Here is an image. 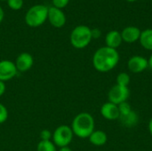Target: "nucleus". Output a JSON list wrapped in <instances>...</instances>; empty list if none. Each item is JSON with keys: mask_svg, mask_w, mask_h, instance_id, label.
Wrapping results in <instances>:
<instances>
[{"mask_svg": "<svg viewBox=\"0 0 152 151\" xmlns=\"http://www.w3.org/2000/svg\"><path fill=\"white\" fill-rule=\"evenodd\" d=\"M127 2H134V1H136V0H126Z\"/></svg>", "mask_w": 152, "mask_h": 151, "instance_id": "c756f323", "label": "nucleus"}, {"mask_svg": "<svg viewBox=\"0 0 152 151\" xmlns=\"http://www.w3.org/2000/svg\"><path fill=\"white\" fill-rule=\"evenodd\" d=\"M52 138H53V133L49 130L45 129V130L41 131V133H40V141H51Z\"/></svg>", "mask_w": 152, "mask_h": 151, "instance_id": "5701e85b", "label": "nucleus"}, {"mask_svg": "<svg viewBox=\"0 0 152 151\" xmlns=\"http://www.w3.org/2000/svg\"><path fill=\"white\" fill-rule=\"evenodd\" d=\"M8 6L12 10H20L23 5V0H7Z\"/></svg>", "mask_w": 152, "mask_h": 151, "instance_id": "aec40b11", "label": "nucleus"}, {"mask_svg": "<svg viewBox=\"0 0 152 151\" xmlns=\"http://www.w3.org/2000/svg\"><path fill=\"white\" fill-rule=\"evenodd\" d=\"M5 90H6V87H5V84H4V82L0 81V97L4 93Z\"/></svg>", "mask_w": 152, "mask_h": 151, "instance_id": "393cba45", "label": "nucleus"}, {"mask_svg": "<svg viewBox=\"0 0 152 151\" xmlns=\"http://www.w3.org/2000/svg\"><path fill=\"white\" fill-rule=\"evenodd\" d=\"M47 20L50 21V23L57 28H62L66 23V16L64 12L54 6L48 7V16Z\"/></svg>", "mask_w": 152, "mask_h": 151, "instance_id": "1a4fd4ad", "label": "nucleus"}, {"mask_svg": "<svg viewBox=\"0 0 152 151\" xmlns=\"http://www.w3.org/2000/svg\"><path fill=\"white\" fill-rule=\"evenodd\" d=\"M123 42L121 32L118 30H110L107 33L105 36V43L106 46L110 47L112 49H118Z\"/></svg>", "mask_w": 152, "mask_h": 151, "instance_id": "ddd939ff", "label": "nucleus"}, {"mask_svg": "<svg viewBox=\"0 0 152 151\" xmlns=\"http://www.w3.org/2000/svg\"><path fill=\"white\" fill-rule=\"evenodd\" d=\"M94 126L95 123L93 116L87 112H81L74 117L71 129L74 135L81 139H86L94 131Z\"/></svg>", "mask_w": 152, "mask_h": 151, "instance_id": "f03ea898", "label": "nucleus"}, {"mask_svg": "<svg viewBox=\"0 0 152 151\" xmlns=\"http://www.w3.org/2000/svg\"><path fill=\"white\" fill-rule=\"evenodd\" d=\"M69 2V0H53V6L61 10L62 8H65L68 5Z\"/></svg>", "mask_w": 152, "mask_h": 151, "instance_id": "4be33fe9", "label": "nucleus"}, {"mask_svg": "<svg viewBox=\"0 0 152 151\" xmlns=\"http://www.w3.org/2000/svg\"><path fill=\"white\" fill-rule=\"evenodd\" d=\"M130 96V90L128 87L121 86L118 85H114L108 93L109 101L119 105L122 102L127 101Z\"/></svg>", "mask_w": 152, "mask_h": 151, "instance_id": "423d86ee", "label": "nucleus"}, {"mask_svg": "<svg viewBox=\"0 0 152 151\" xmlns=\"http://www.w3.org/2000/svg\"><path fill=\"white\" fill-rule=\"evenodd\" d=\"M18 73L15 63L12 61L4 60L0 61V81L6 82L12 79Z\"/></svg>", "mask_w": 152, "mask_h": 151, "instance_id": "0eeeda50", "label": "nucleus"}, {"mask_svg": "<svg viewBox=\"0 0 152 151\" xmlns=\"http://www.w3.org/2000/svg\"><path fill=\"white\" fill-rule=\"evenodd\" d=\"M100 112H101V115L102 116V117H104L107 120H110V121L118 119L119 116H120L118 106L110 101L104 103L101 107Z\"/></svg>", "mask_w": 152, "mask_h": 151, "instance_id": "9d476101", "label": "nucleus"}, {"mask_svg": "<svg viewBox=\"0 0 152 151\" xmlns=\"http://www.w3.org/2000/svg\"><path fill=\"white\" fill-rule=\"evenodd\" d=\"M127 68L134 74L142 73L149 68L148 59L141 55L132 56L127 61Z\"/></svg>", "mask_w": 152, "mask_h": 151, "instance_id": "6e6552de", "label": "nucleus"}, {"mask_svg": "<svg viewBox=\"0 0 152 151\" xmlns=\"http://www.w3.org/2000/svg\"><path fill=\"white\" fill-rule=\"evenodd\" d=\"M118 119L120 120L121 124L124 126H126V127H134L139 122V116L134 110H132L130 113H128V114H126L125 116H120Z\"/></svg>", "mask_w": 152, "mask_h": 151, "instance_id": "2eb2a0df", "label": "nucleus"}, {"mask_svg": "<svg viewBox=\"0 0 152 151\" xmlns=\"http://www.w3.org/2000/svg\"><path fill=\"white\" fill-rule=\"evenodd\" d=\"M37 151H57V149L52 141H40L37 144Z\"/></svg>", "mask_w": 152, "mask_h": 151, "instance_id": "f3484780", "label": "nucleus"}, {"mask_svg": "<svg viewBox=\"0 0 152 151\" xmlns=\"http://www.w3.org/2000/svg\"><path fill=\"white\" fill-rule=\"evenodd\" d=\"M89 142L96 147H101L103 146L107 143L108 142V136L107 133L102 130H94L91 135L88 137Z\"/></svg>", "mask_w": 152, "mask_h": 151, "instance_id": "4468645a", "label": "nucleus"}, {"mask_svg": "<svg viewBox=\"0 0 152 151\" xmlns=\"http://www.w3.org/2000/svg\"><path fill=\"white\" fill-rule=\"evenodd\" d=\"M119 61V53L116 49L103 46L96 50L93 56L94 68L102 73L112 70Z\"/></svg>", "mask_w": 152, "mask_h": 151, "instance_id": "f257e3e1", "label": "nucleus"}, {"mask_svg": "<svg viewBox=\"0 0 152 151\" xmlns=\"http://www.w3.org/2000/svg\"><path fill=\"white\" fill-rule=\"evenodd\" d=\"M139 41L141 45L144 49L152 52V28H147L142 30Z\"/></svg>", "mask_w": 152, "mask_h": 151, "instance_id": "dca6fc26", "label": "nucleus"}, {"mask_svg": "<svg viewBox=\"0 0 152 151\" xmlns=\"http://www.w3.org/2000/svg\"><path fill=\"white\" fill-rule=\"evenodd\" d=\"M1 1H7V0H1Z\"/></svg>", "mask_w": 152, "mask_h": 151, "instance_id": "7c9ffc66", "label": "nucleus"}, {"mask_svg": "<svg viewBox=\"0 0 152 151\" xmlns=\"http://www.w3.org/2000/svg\"><path fill=\"white\" fill-rule=\"evenodd\" d=\"M130 82H131L130 76L126 72H121L117 76V85H118L128 87Z\"/></svg>", "mask_w": 152, "mask_h": 151, "instance_id": "a211bd4d", "label": "nucleus"}, {"mask_svg": "<svg viewBox=\"0 0 152 151\" xmlns=\"http://www.w3.org/2000/svg\"><path fill=\"white\" fill-rule=\"evenodd\" d=\"M74 137L73 131L70 126L62 125L58 126L53 133V142L56 147H68Z\"/></svg>", "mask_w": 152, "mask_h": 151, "instance_id": "39448f33", "label": "nucleus"}, {"mask_svg": "<svg viewBox=\"0 0 152 151\" xmlns=\"http://www.w3.org/2000/svg\"><path fill=\"white\" fill-rule=\"evenodd\" d=\"M59 151H73L69 146L68 147H62V148H60Z\"/></svg>", "mask_w": 152, "mask_h": 151, "instance_id": "a878e982", "label": "nucleus"}, {"mask_svg": "<svg viewBox=\"0 0 152 151\" xmlns=\"http://www.w3.org/2000/svg\"><path fill=\"white\" fill-rule=\"evenodd\" d=\"M149 131H150V133L152 136V117L151 118L150 122H149Z\"/></svg>", "mask_w": 152, "mask_h": 151, "instance_id": "cd10ccee", "label": "nucleus"}, {"mask_svg": "<svg viewBox=\"0 0 152 151\" xmlns=\"http://www.w3.org/2000/svg\"><path fill=\"white\" fill-rule=\"evenodd\" d=\"M118 106V109H119V114L120 116H125L128 113H130L133 109H132V106L130 105L129 102L127 101H125V102H122L120 103ZM119 116V117H120Z\"/></svg>", "mask_w": 152, "mask_h": 151, "instance_id": "6ab92c4d", "label": "nucleus"}, {"mask_svg": "<svg viewBox=\"0 0 152 151\" xmlns=\"http://www.w3.org/2000/svg\"><path fill=\"white\" fill-rule=\"evenodd\" d=\"M4 11H3V9H2V7L0 6V23L2 22V20H3V19H4Z\"/></svg>", "mask_w": 152, "mask_h": 151, "instance_id": "bb28decb", "label": "nucleus"}, {"mask_svg": "<svg viewBox=\"0 0 152 151\" xmlns=\"http://www.w3.org/2000/svg\"><path fill=\"white\" fill-rule=\"evenodd\" d=\"M34 64L33 57L28 53H21L18 55L15 61V66L18 71L26 72L29 70Z\"/></svg>", "mask_w": 152, "mask_h": 151, "instance_id": "9b49d317", "label": "nucleus"}, {"mask_svg": "<svg viewBox=\"0 0 152 151\" xmlns=\"http://www.w3.org/2000/svg\"><path fill=\"white\" fill-rule=\"evenodd\" d=\"M8 118V110L6 107L0 103V124H4Z\"/></svg>", "mask_w": 152, "mask_h": 151, "instance_id": "412c9836", "label": "nucleus"}, {"mask_svg": "<svg viewBox=\"0 0 152 151\" xmlns=\"http://www.w3.org/2000/svg\"><path fill=\"white\" fill-rule=\"evenodd\" d=\"M48 7L43 4H37L32 6L25 15V22L31 28L41 26L47 20Z\"/></svg>", "mask_w": 152, "mask_h": 151, "instance_id": "20e7f679", "label": "nucleus"}, {"mask_svg": "<svg viewBox=\"0 0 152 151\" xmlns=\"http://www.w3.org/2000/svg\"><path fill=\"white\" fill-rule=\"evenodd\" d=\"M148 62H149V67L152 69V53L151 54V56H150V58L148 59Z\"/></svg>", "mask_w": 152, "mask_h": 151, "instance_id": "c85d7f7f", "label": "nucleus"}, {"mask_svg": "<svg viewBox=\"0 0 152 151\" xmlns=\"http://www.w3.org/2000/svg\"><path fill=\"white\" fill-rule=\"evenodd\" d=\"M142 30L135 26H127L121 31V36L123 42L127 44H133L140 39Z\"/></svg>", "mask_w": 152, "mask_h": 151, "instance_id": "f8f14e48", "label": "nucleus"}, {"mask_svg": "<svg viewBox=\"0 0 152 151\" xmlns=\"http://www.w3.org/2000/svg\"><path fill=\"white\" fill-rule=\"evenodd\" d=\"M92 39L91 28L86 25L77 26L70 34V43L77 49L86 48Z\"/></svg>", "mask_w": 152, "mask_h": 151, "instance_id": "7ed1b4c3", "label": "nucleus"}, {"mask_svg": "<svg viewBox=\"0 0 152 151\" xmlns=\"http://www.w3.org/2000/svg\"><path fill=\"white\" fill-rule=\"evenodd\" d=\"M91 33H92V38H99L102 36V31L99 28H93L91 29Z\"/></svg>", "mask_w": 152, "mask_h": 151, "instance_id": "b1692460", "label": "nucleus"}]
</instances>
